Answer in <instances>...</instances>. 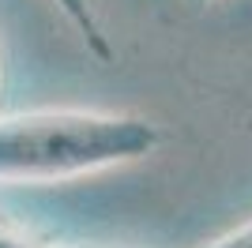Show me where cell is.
I'll return each mask as SVG.
<instances>
[{"mask_svg":"<svg viewBox=\"0 0 252 248\" xmlns=\"http://www.w3.org/2000/svg\"><path fill=\"white\" fill-rule=\"evenodd\" d=\"M162 128L132 113L38 109L0 117V185L68 177L139 162L158 151Z\"/></svg>","mask_w":252,"mask_h":248,"instance_id":"1","label":"cell"},{"mask_svg":"<svg viewBox=\"0 0 252 248\" xmlns=\"http://www.w3.org/2000/svg\"><path fill=\"white\" fill-rule=\"evenodd\" d=\"M57 8H61L64 15L75 23V31L83 34L87 49L94 53V57H102V61H109V57H113L109 38H105V31H102V23H98L94 4H91V0H57Z\"/></svg>","mask_w":252,"mask_h":248,"instance_id":"2","label":"cell"},{"mask_svg":"<svg viewBox=\"0 0 252 248\" xmlns=\"http://www.w3.org/2000/svg\"><path fill=\"white\" fill-rule=\"evenodd\" d=\"M200 248H252V222H245V226L230 229V233H222V237L207 241Z\"/></svg>","mask_w":252,"mask_h":248,"instance_id":"3","label":"cell"}]
</instances>
